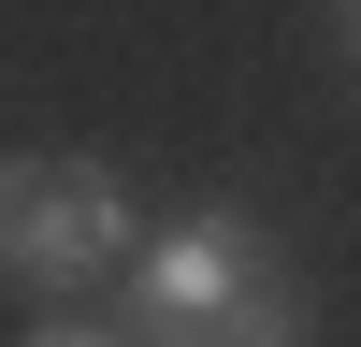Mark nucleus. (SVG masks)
Listing matches in <instances>:
<instances>
[{
  "mask_svg": "<svg viewBox=\"0 0 361 347\" xmlns=\"http://www.w3.org/2000/svg\"><path fill=\"white\" fill-rule=\"evenodd\" d=\"M116 260H145V231L102 159H0V275L15 289H87Z\"/></svg>",
  "mask_w": 361,
  "mask_h": 347,
  "instance_id": "obj_2",
  "label": "nucleus"
},
{
  "mask_svg": "<svg viewBox=\"0 0 361 347\" xmlns=\"http://www.w3.org/2000/svg\"><path fill=\"white\" fill-rule=\"evenodd\" d=\"M130 333L145 347H304V304H289V260H275V231L260 217H173V231H145V260H130Z\"/></svg>",
  "mask_w": 361,
  "mask_h": 347,
  "instance_id": "obj_1",
  "label": "nucleus"
},
{
  "mask_svg": "<svg viewBox=\"0 0 361 347\" xmlns=\"http://www.w3.org/2000/svg\"><path fill=\"white\" fill-rule=\"evenodd\" d=\"M29 347H145V333H130V318H44Z\"/></svg>",
  "mask_w": 361,
  "mask_h": 347,
  "instance_id": "obj_3",
  "label": "nucleus"
}]
</instances>
